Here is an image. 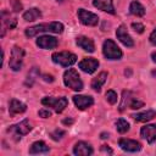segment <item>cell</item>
Listing matches in <instances>:
<instances>
[{
	"label": "cell",
	"instance_id": "cell-34",
	"mask_svg": "<svg viewBox=\"0 0 156 156\" xmlns=\"http://www.w3.org/2000/svg\"><path fill=\"white\" fill-rule=\"evenodd\" d=\"M12 4H13V10H15V11H21L22 5H21V2H20L18 0H13Z\"/></svg>",
	"mask_w": 156,
	"mask_h": 156
},
{
	"label": "cell",
	"instance_id": "cell-37",
	"mask_svg": "<svg viewBox=\"0 0 156 156\" xmlns=\"http://www.w3.org/2000/svg\"><path fill=\"white\" fill-rule=\"evenodd\" d=\"M62 122H63L65 124H72V123H73V119H71V118H69V119H63Z\"/></svg>",
	"mask_w": 156,
	"mask_h": 156
},
{
	"label": "cell",
	"instance_id": "cell-30",
	"mask_svg": "<svg viewBox=\"0 0 156 156\" xmlns=\"http://www.w3.org/2000/svg\"><path fill=\"white\" fill-rule=\"evenodd\" d=\"M144 106V102L143 101H139V100H136V99H134L132 102H130V108H133V110H136V108H140V107H143Z\"/></svg>",
	"mask_w": 156,
	"mask_h": 156
},
{
	"label": "cell",
	"instance_id": "cell-9",
	"mask_svg": "<svg viewBox=\"0 0 156 156\" xmlns=\"http://www.w3.org/2000/svg\"><path fill=\"white\" fill-rule=\"evenodd\" d=\"M79 68L85 72V73H94L96 71V68L99 67V61L94 57H84L79 63H78Z\"/></svg>",
	"mask_w": 156,
	"mask_h": 156
},
{
	"label": "cell",
	"instance_id": "cell-35",
	"mask_svg": "<svg viewBox=\"0 0 156 156\" xmlns=\"http://www.w3.org/2000/svg\"><path fill=\"white\" fill-rule=\"evenodd\" d=\"M43 79H44L45 82H50V83L54 82V77L50 76V74H44V76H43Z\"/></svg>",
	"mask_w": 156,
	"mask_h": 156
},
{
	"label": "cell",
	"instance_id": "cell-40",
	"mask_svg": "<svg viewBox=\"0 0 156 156\" xmlns=\"http://www.w3.org/2000/svg\"><path fill=\"white\" fill-rule=\"evenodd\" d=\"M151 74H152V76H154V77H156V69H154V71H152V72H151Z\"/></svg>",
	"mask_w": 156,
	"mask_h": 156
},
{
	"label": "cell",
	"instance_id": "cell-8",
	"mask_svg": "<svg viewBox=\"0 0 156 156\" xmlns=\"http://www.w3.org/2000/svg\"><path fill=\"white\" fill-rule=\"evenodd\" d=\"M77 15H78V18H79L80 23L84 24V26H96L99 23L98 15H95L90 11H87L84 9H78Z\"/></svg>",
	"mask_w": 156,
	"mask_h": 156
},
{
	"label": "cell",
	"instance_id": "cell-19",
	"mask_svg": "<svg viewBox=\"0 0 156 156\" xmlns=\"http://www.w3.org/2000/svg\"><path fill=\"white\" fill-rule=\"evenodd\" d=\"M132 117H133L136 122H147V121H151L152 118L156 117V111H155V110H147V111H145V112H140V113L132 115Z\"/></svg>",
	"mask_w": 156,
	"mask_h": 156
},
{
	"label": "cell",
	"instance_id": "cell-18",
	"mask_svg": "<svg viewBox=\"0 0 156 156\" xmlns=\"http://www.w3.org/2000/svg\"><path fill=\"white\" fill-rule=\"evenodd\" d=\"M77 45L79 48H82L84 51H88V52H94L95 50V45H94V41L90 39V38H87V37H78L77 40H76Z\"/></svg>",
	"mask_w": 156,
	"mask_h": 156
},
{
	"label": "cell",
	"instance_id": "cell-25",
	"mask_svg": "<svg viewBox=\"0 0 156 156\" xmlns=\"http://www.w3.org/2000/svg\"><path fill=\"white\" fill-rule=\"evenodd\" d=\"M40 16H41L40 10L37 9V7H32V9L27 10V11L23 13V20H24V21H28V22H33V21L38 20Z\"/></svg>",
	"mask_w": 156,
	"mask_h": 156
},
{
	"label": "cell",
	"instance_id": "cell-13",
	"mask_svg": "<svg viewBox=\"0 0 156 156\" xmlns=\"http://www.w3.org/2000/svg\"><path fill=\"white\" fill-rule=\"evenodd\" d=\"M57 44V39L51 35H41L37 39V45L41 49H55Z\"/></svg>",
	"mask_w": 156,
	"mask_h": 156
},
{
	"label": "cell",
	"instance_id": "cell-4",
	"mask_svg": "<svg viewBox=\"0 0 156 156\" xmlns=\"http://www.w3.org/2000/svg\"><path fill=\"white\" fill-rule=\"evenodd\" d=\"M102 54L107 60H119L122 51L112 39H106L102 45Z\"/></svg>",
	"mask_w": 156,
	"mask_h": 156
},
{
	"label": "cell",
	"instance_id": "cell-31",
	"mask_svg": "<svg viewBox=\"0 0 156 156\" xmlns=\"http://www.w3.org/2000/svg\"><path fill=\"white\" fill-rule=\"evenodd\" d=\"M132 28H133L136 33H143L144 29H145V27H144L141 23H132Z\"/></svg>",
	"mask_w": 156,
	"mask_h": 156
},
{
	"label": "cell",
	"instance_id": "cell-17",
	"mask_svg": "<svg viewBox=\"0 0 156 156\" xmlns=\"http://www.w3.org/2000/svg\"><path fill=\"white\" fill-rule=\"evenodd\" d=\"M27 110V106L26 104H23L22 101L17 100V99H12L10 101V105H9V112L11 116H15L17 113H22Z\"/></svg>",
	"mask_w": 156,
	"mask_h": 156
},
{
	"label": "cell",
	"instance_id": "cell-16",
	"mask_svg": "<svg viewBox=\"0 0 156 156\" xmlns=\"http://www.w3.org/2000/svg\"><path fill=\"white\" fill-rule=\"evenodd\" d=\"M93 5L105 12H108L111 15L115 13V7H113V2L112 0H93Z\"/></svg>",
	"mask_w": 156,
	"mask_h": 156
},
{
	"label": "cell",
	"instance_id": "cell-22",
	"mask_svg": "<svg viewBox=\"0 0 156 156\" xmlns=\"http://www.w3.org/2000/svg\"><path fill=\"white\" fill-rule=\"evenodd\" d=\"M1 20H2V24H4L5 27L10 28V29L15 28L16 24H17L16 17L11 16L10 12H7V11H2V12H1Z\"/></svg>",
	"mask_w": 156,
	"mask_h": 156
},
{
	"label": "cell",
	"instance_id": "cell-24",
	"mask_svg": "<svg viewBox=\"0 0 156 156\" xmlns=\"http://www.w3.org/2000/svg\"><path fill=\"white\" fill-rule=\"evenodd\" d=\"M135 98L133 96V94L128 90H124L122 93V101L119 104V111H124L126 107H129L130 106V102L134 100Z\"/></svg>",
	"mask_w": 156,
	"mask_h": 156
},
{
	"label": "cell",
	"instance_id": "cell-6",
	"mask_svg": "<svg viewBox=\"0 0 156 156\" xmlns=\"http://www.w3.org/2000/svg\"><path fill=\"white\" fill-rule=\"evenodd\" d=\"M51 58H52V61L55 63H58L62 67H68V66H72L73 63L77 62V56L74 54H72V52H68V51L54 52Z\"/></svg>",
	"mask_w": 156,
	"mask_h": 156
},
{
	"label": "cell",
	"instance_id": "cell-10",
	"mask_svg": "<svg viewBox=\"0 0 156 156\" xmlns=\"http://www.w3.org/2000/svg\"><path fill=\"white\" fill-rule=\"evenodd\" d=\"M118 145L122 150L124 151H128V152H136L141 149V144L136 140H133V139H126V138H122L119 139L118 141Z\"/></svg>",
	"mask_w": 156,
	"mask_h": 156
},
{
	"label": "cell",
	"instance_id": "cell-12",
	"mask_svg": "<svg viewBox=\"0 0 156 156\" xmlns=\"http://www.w3.org/2000/svg\"><path fill=\"white\" fill-rule=\"evenodd\" d=\"M140 134L149 144H154L156 141V124H146L141 127Z\"/></svg>",
	"mask_w": 156,
	"mask_h": 156
},
{
	"label": "cell",
	"instance_id": "cell-38",
	"mask_svg": "<svg viewBox=\"0 0 156 156\" xmlns=\"http://www.w3.org/2000/svg\"><path fill=\"white\" fill-rule=\"evenodd\" d=\"M151 58H152V61L156 63V51H154V52L151 54Z\"/></svg>",
	"mask_w": 156,
	"mask_h": 156
},
{
	"label": "cell",
	"instance_id": "cell-23",
	"mask_svg": "<svg viewBox=\"0 0 156 156\" xmlns=\"http://www.w3.org/2000/svg\"><path fill=\"white\" fill-rule=\"evenodd\" d=\"M129 12L134 16H138V17H141L145 15V7L136 0L132 1L130 5H129Z\"/></svg>",
	"mask_w": 156,
	"mask_h": 156
},
{
	"label": "cell",
	"instance_id": "cell-14",
	"mask_svg": "<svg viewBox=\"0 0 156 156\" xmlns=\"http://www.w3.org/2000/svg\"><path fill=\"white\" fill-rule=\"evenodd\" d=\"M73 102L79 110H85L90 107L94 104V99L91 96H85V95H74L73 96Z\"/></svg>",
	"mask_w": 156,
	"mask_h": 156
},
{
	"label": "cell",
	"instance_id": "cell-39",
	"mask_svg": "<svg viewBox=\"0 0 156 156\" xmlns=\"http://www.w3.org/2000/svg\"><path fill=\"white\" fill-rule=\"evenodd\" d=\"M101 138H102V139H106V138H108V134H106V133H102V134H101Z\"/></svg>",
	"mask_w": 156,
	"mask_h": 156
},
{
	"label": "cell",
	"instance_id": "cell-11",
	"mask_svg": "<svg viewBox=\"0 0 156 156\" xmlns=\"http://www.w3.org/2000/svg\"><path fill=\"white\" fill-rule=\"evenodd\" d=\"M116 37H117V39H118L124 46H127V48H132V46L134 45V41H133L132 37L128 34L127 28H126L123 24L117 28V30H116Z\"/></svg>",
	"mask_w": 156,
	"mask_h": 156
},
{
	"label": "cell",
	"instance_id": "cell-15",
	"mask_svg": "<svg viewBox=\"0 0 156 156\" xmlns=\"http://www.w3.org/2000/svg\"><path fill=\"white\" fill-rule=\"evenodd\" d=\"M73 154L77 156H88L93 154V147L85 141H78L73 147Z\"/></svg>",
	"mask_w": 156,
	"mask_h": 156
},
{
	"label": "cell",
	"instance_id": "cell-27",
	"mask_svg": "<svg viewBox=\"0 0 156 156\" xmlns=\"http://www.w3.org/2000/svg\"><path fill=\"white\" fill-rule=\"evenodd\" d=\"M116 129H117L118 133L123 134V133H126V132L129 130V123H128L126 119L119 118V119H117V122H116Z\"/></svg>",
	"mask_w": 156,
	"mask_h": 156
},
{
	"label": "cell",
	"instance_id": "cell-36",
	"mask_svg": "<svg viewBox=\"0 0 156 156\" xmlns=\"http://www.w3.org/2000/svg\"><path fill=\"white\" fill-rule=\"evenodd\" d=\"M101 151H104V152H107V154H112V150H111L110 147H107L106 145H102V147H101Z\"/></svg>",
	"mask_w": 156,
	"mask_h": 156
},
{
	"label": "cell",
	"instance_id": "cell-29",
	"mask_svg": "<svg viewBox=\"0 0 156 156\" xmlns=\"http://www.w3.org/2000/svg\"><path fill=\"white\" fill-rule=\"evenodd\" d=\"M106 100L111 104V105H113V104H116L117 102V94H116V91H113V90H108L107 93H106Z\"/></svg>",
	"mask_w": 156,
	"mask_h": 156
},
{
	"label": "cell",
	"instance_id": "cell-7",
	"mask_svg": "<svg viewBox=\"0 0 156 156\" xmlns=\"http://www.w3.org/2000/svg\"><path fill=\"white\" fill-rule=\"evenodd\" d=\"M23 57H24V50L20 46H13L11 50V57H10V62L9 66L12 71L17 72L22 68V62H23Z\"/></svg>",
	"mask_w": 156,
	"mask_h": 156
},
{
	"label": "cell",
	"instance_id": "cell-5",
	"mask_svg": "<svg viewBox=\"0 0 156 156\" xmlns=\"http://www.w3.org/2000/svg\"><path fill=\"white\" fill-rule=\"evenodd\" d=\"M41 104L44 106H48V107H51L55 112L57 113H61L66 107H67V104H68V100L65 98V96H61V98H52V96H46L44 99H41Z\"/></svg>",
	"mask_w": 156,
	"mask_h": 156
},
{
	"label": "cell",
	"instance_id": "cell-21",
	"mask_svg": "<svg viewBox=\"0 0 156 156\" xmlns=\"http://www.w3.org/2000/svg\"><path fill=\"white\" fill-rule=\"evenodd\" d=\"M106 78H107V72H101L98 74V77H95L93 80H91V88L95 90V91H100L101 90V87L104 85V83L106 82Z\"/></svg>",
	"mask_w": 156,
	"mask_h": 156
},
{
	"label": "cell",
	"instance_id": "cell-2",
	"mask_svg": "<svg viewBox=\"0 0 156 156\" xmlns=\"http://www.w3.org/2000/svg\"><path fill=\"white\" fill-rule=\"evenodd\" d=\"M63 83L66 87L71 88L74 91H80L83 89V82L74 68H68L63 73Z\"/></svg>",
	"mask_w": 156,
	"mask_h": 156
},
{
	"label": "cell",
	"instance_id": "cell-3",
	"mask_svg": "<svg viewBox=\"0 0 156 156\" xmlns=\"http://www.w3.org/2000/svg\"><path fill=\"white\" fill-rule=\"evenodd\" d=\"M32 128H33V127H32V123H30L28 119H23L22 122L11 126V127L7 129V133H10V134L12 135V138L17 141V140H20L23 135L28 134V133L32 130Z\"/></svg>",
	"mask_w": 156,
	"mask_h": 156
},
{
	"label": "cell",
	"instance_id": "cell-1",
	"mask_svg": "<svg viewBox=\"0 0 156 156\" xmlns=\"http://www.w3.org/2000/svg\"><path fill=\"white\" fill-rule=\"evenodd\" d=\"M44 32H51V33H62L63 32V24L61 22H50V23H41L33 27H29L26 29V35L28 38L35 37L38 33Z\"/></svg>",
	"mask_w": 156,
	"mask_h": 156
},
{
	"label": "cell",
	"instance_id": "cell-33",
	"mask_svg": "<svg viewBox=\"0 0 156 156\" xmlns=\"http://www.w3.org/2000/svg\"><path fill=\"white\" fill-rule=\"evenodd\" d=\"M149 40H150V43H151L152 45H156V28H155V29L152 30V33L150 34Z\"/></svg>",
	"mask_w": 156,
	"mask_h": 156
},
{
	"label": "cell",
	"instance_id": "cell-28",
	"mask_svg": "<svg viewBox=\"0 0 156 156\" xmlns=\"http://www.w3.org/2000/svg\"><path fill=\"white\" fill-rule=\"evenodd\" d=\"M65 134H66V132H65V130H62V129H58V128H57V129H55V130L50 134V136H51V139H52V140H56V141H57V140H61V139H62V136H63Z\"/></svg>",
	"mask_w": 156,
	"mask_h": 156
},
{
	"label": "cell",
	"instance_id": "cell-32",
	"mask_svg": "<svg viewBox=\"0 0 156 156\" xmlns=\"http://www.w3.org/2000/svg\"><path fill=\"white\" fill-rule=\"evenodd\" d=\"M39 116L40 117H43V118H48V117H50L51 116V112L49 111V110H45V108H41V110H39Z\"/></svg>",
	"mask_w": 156,
	"mask_h": 156
},
{
	"label": "cell",
	"instance_id": "cell-41",
	"mask_svg": "<svg viewBox=\"0 0 156 156\" xmlns=\"http://www.w3.org/2000/svg\"><path fill=\"white\" fill-rule=\"evenodd\" d=\"M56 1H62V0H56Z\"/></svg>",
	"mask_w": 156,
	"mask_h": 156
},
{
	"label": "cell",
	"instance_id": "cell-20",
	"mask_svg": "<svg viewBox=\"0 0 156 156\" xmlns=\"http://www.w3.org/2000/svg\"><path fill=\"white\" fill-rule=\"evenodd\" d=\"M49 146L44 143V141H35L30 145V149H29V154L34 155V154H46L49 152Z\"/></svg>",
	"mask_w": 156,
	"mask_h": 156
},
{
	"label": "cell",
	"instance_id": "cell-26",
	"mask_svg": "<svg viewBox=\"0 0 156 156\" xmlns=\"http://www.w3.org/2000/svg\"><path fill=\"white\" fill-rule=\"evenodd\" d=\"M37 77H39V69L37 67H33L30 69V72L28 73V77H27V80H26V85L27 87H32L34 80L37 79Z\"/></svg>",
	"mask_w": 156,
	"mask_h": 156
}]
</instances>
